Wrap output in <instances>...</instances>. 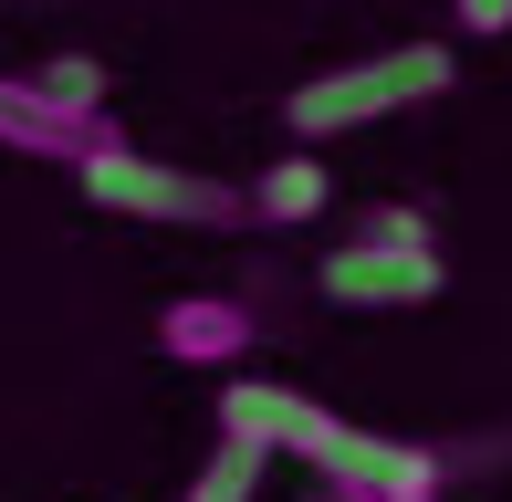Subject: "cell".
<instances>
[{
    "mask_svg": "<svg viewBox=\"0 0 512 502\" xmlns=\"http://www.w3.org/2000/svg\"><path fill=\"white\" fill-rule=\"evenodd\" d=\"M0 147L42 157V168H84L95 147H115V126L84 116V105H63V95H42L32 74H0Z\"/></svg>",
    "mask_w": 512,
    "mask_h": 502,
    "instance_id": "5b68a950",
    "label": "cell"
},
{
    "mask_svg": "<svg viewBox=\"0 0 512 502\" xmlns=\"http://www.w3.org/2000/svg\"><path fill=\"white\" fill-rule=\"evenodd\" d=\"M251 346H262V314L241 293H178V304H157V356L168 367H241Z\"/></svg>",
    "mask_w": 512,
    "mask_h": 502,
    "instance_id": "8992f818",
    "label": "cell"
},
{
    "mask_svg": "<svg viewBox=\"0 0 512 502\" xmlns=\"http://www.w3.org/2000/svg\"><path fill=\"white\" fill-rule=\"evenodd\" d=\"M345 241H366V251H439L429 210H408V199H377V210H356V231H345Z\"/></svg>",
    "mask_w": 512,
    "mask_h": 502,
    "instance_id": "9c48e42d",
    "label": "cell"
},
{
    "mask_svg": "<svg viewBox=\"0 0 512 502\" xmlns=\"http://www.w3.org/2000/svg\"><path fill=\"white\" fill-rule=\"evenodd\" d=\"M324 199H335V168H324L314 147H283L241 189V220H262V231H304V220H324Z\"/></svg>",
    "mask_w": 512,
    "mask_h": 502,
    "instance_id": "ba28073f",
    "label": "cell"
},
{
    "mask_svg": "<svg viewBox=\"0 0 512 502\" xmlns=\"http://www.w3.org/2000/svg\"><path fill=\"white\" fill-rule=\"evenodd\" d=\"M314 471H324V482H345V492H439V450H418V440H377V429H356V419L324 440Z\"/></svg>",
    "mask_w": 512,
    "mask_h": 502,
    "instance_id": "52a82bcc",
    "label": "cell"
},
{
    "mask_svg": "<svg viewBox=\"0 0 512 502\" xmlns=\"http://www.w3.org/2000/svg\"><path fill=\"white\" fill-rule=\"evenodd\" d=\"M314 502H439V492H345V482H324Z\"/></svg>",
    "mask_w": 512,
    "mask_h": 502,
    "instance_id": "4fadbf2b",
    "label": "cell"
},
{
    "mask_svg": "<svg viewBox=\"0 0 512 502\" xmlns=\"http://www.w3.org/2000/svg\"><path fill=\"white\" fill-rule=\"evenodd\" d=\"M251 492H262V450L220 440V450H209V471H199V482L178 492V502H251Z\"/></svg>",
    "mask_w": 512,
    "mask_h": 502,
    "instance_id": "30bf717a",
    "label": "cell"
},
{
    "mask_svg": "<svg viewBox=\"0 0 512 502\" xmlns=\"http://www.w3.org/2000/svg\"><path fill=\"white\" fill-rule=\"evenodd\" d=\"M32 84H42V95H63V105H84V116H105V63H95V53H53V63H32Z\"/></svg>",
    "mask_w": 512,
    "mask_h": 502,
    "instance_id": "8fae6325",
    "label": "cell"
},
{
    "mask_svg": "<svg viewBox=\"0 0 512 502\" xmlns=\"http://www.w3.org/2000/svg\"><path fill=\"white\" fill-rule=\"evenodd\" d=\"M450 21H460L471 42H492V32H512V0H450Z\"/></svg>",
    "mask_w": 512,
    "mask_h": 502,
    "instance_id": "7c38bea8",
    "label": "cell"
},
{
    "mask_svg": "<svg viewBox=\"0 0 512 502\" xmlns=\"http://www.w3.org/2000/svg\"><path fill=\"white\" fill-rule=\"evenodd\" d=\"M450 84H460L450 42H398V53H366V63H335V74L293 84V95H283V126H293V147H324V136H356V126H377V116L439 105Z\"/></svg>",
    "mask_w": 512,
    "mask_h": 502,
    "instance_id": "6da1fadb",
    "label": "cell"
},
{
    "mask_svg": "<svg viewBox=\"0 0 512 502\" xmlns=\"http://www.w3.org/2000/svg\"><path fill=\"white\" fill-rule=\"evenodd\" d=\"M335 408L304 398V387H272V377H230L220 387V440H241V450H293V461H324V440H335Z\"/></svg>",
    "mask_w": 512,
    "mask_h": 502,
    "instance_id": "277c9868",
    "label": "cell"
},
{
    "mask_svg": "<svg viewBox=\"0 0 512 502\" xmlns=\"http://www.w3.org/2000/svg\"><path fill=\"white\" fill-rule=\"evenodd\" d=\"M314 293L324 304H356V314H408V304H439V293H450V262H439V251H366V241H345V251L314 262Z\"/></svg>",
    "mask_w": 512,
    "mask_h": 502,
    "instance_id": "3957f363",
    "label": "cell"
},
{
    "mask_svg": "<svg viewBox=\"0 0 512 502\" xmlns=\"http://www.w3.org/2000/svg\"><path fill=\"white\" fill-rule=\"evenodd\" d=\"M74 189L95 199V210H115V220H189V231H230V220H241V189H230V178H209V168H168V157L126 147V136L84 157Z\"/></svg>",
    "mask_w": 512,
    "mask_h": 502,
    "instance_id": "7a4b0ae2",
    "label": "cell"
}]
</instances>
